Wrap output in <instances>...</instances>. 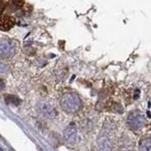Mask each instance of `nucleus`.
<instances>
[{
	"label": "nucleus",
	"mask_w": 151,
	"mask_h": 151,
	"mask_svg": "<svg viewBox=\"0 0 151 151\" xmlns=\"http://www.w3.org/2000/svg\"><path fill=\"white\" fill-rule=\"evenodd\" d=\"M60 105L63 110L67 113H74L81 107V101L78 96L75 93H66L60 97Z\"/></svg>",
	"instance_id": "nucleus-1"
},
{
	"label": "nucleus",
	"mask_w": 151,
	"mask_h": 151,
	"mask_svg": "<svg viewBox=\"0 0 151 151\" xmlns=\"http://www.w3.org/2000/svg\"><path fill=\"white\" fill-rule=\"evenodd\" d=\"M17 50V42L9 38L0 39V58L9 59L13 57Z\"/></svg>",
	"instance_id": "nucleus-2"
},
{
	"label": "nucleus",
	"mask_w": 151,
	"mask_h": 151,
	"mask_svg": "<svg viewBox=\"0 0 151 151\" xmlns=\"http://www.w3.org/2000/svg\"><path fill=\"white\" fill-rule=\"evenodd\" d=\"M127 125L132 130H139L142 127H144L145 124V119L144 114L139 111H131L127 116Z\"/></svg>",
	"instance_id": "nucleus-3"
},
{
	"label": "nucleus",
	"mask_w": 151,
	"mask_h": 151,
	"mask_svg": "<svg viewBox=\"0 0 151 151\" xmlns=\"http://www.w3.org/2000/svg\"><path fill=\"white\" fill-rule=\"evenodd\" d=\"M15 25V18L9 14H1L0 15V30L8 31Z\"/></svg>",
	"instance_id": "nucleus-4"
},
{
	"label": "nucleus",
	"mask_w": 151,
	"mask_h": 151,
	"mask_svg": "<svg viewBox=\"0 0 151 151\" xmlns=\"http://www.w3.org/2000/svg\"><path fill=\"white\" fill-rule=\"evenodd\" d=\"M63 137L66 142L74 144L77 141V127L74 124H70L63 131Z\"/></svg>",
	"instance_id": "nucleus-5"
},
{
	"label": "nucleus",
	"mask_w": 151,
	"mask_h": 151,
	"mask_svg": "<svg viewBox=\"0 0 151 151\" xmlns=\"http://www.w3.org/2000/svg\"><path fill=\"white\" fill-rule=\"evenodd\" d=\"M41 111H42V113L45 114V116L48 117V118H54L55 115H56L54 109L52 108L51 106H49L48 104H46V103L42 104V106H41Z\"/></svg>",
	"instance_id": "nucleus-6"
},
{
	"label": "nucleus",
	"mask_w": 151,
	"mask_h": 151,
	"mask_svg": "<svg viewBox=\"0 0 151 151\" xmlns=\"http://www.w3.org/2000/svg\"><path fill=\"white\" fill-rule=\"evenodd\" d=\"M98 148L99 151H111V142L106 138H100L98 141Z\"/></svg>",
	"instance_id": "nucleus-7"
},
{
	"label": "nucleus",
	"mask_w": 151,
	"mask_h": 151,
	"mask_svg": "<svg viewBox=\"0 0 151 151\" xmlns=\"http://www.w3.org/2000/svg\"><path fill=\"white\" fill-rule=\"evenodd\" d=\"M140 151H151V140L148 137L141 139L139 142Z\"/></svg>",
	"instance_id": "nucleus-8"
},
{
	"label": "nucleus",
	"mask_w": 151,
	"mask_h": 151,
	"mask_svg": "<svg viewBox=\"0 0 151 151\" xmlns=\"http://www.w3.org/2000/svg\"><path fill=\"white\" fill-rule=\"evenodd\" d=\"M23 5L24 0H13L9 5L7 4V8L9 9V12H16L23 7Z\"/></svg>",
	"instance_id": "nucleus-9"
},
{
	"label": "nucleus",
	"mask_w": 151,
	"mask_h": 151,
	"mask_svg": "<svg viewBox=\"0 0 151 151\" xmlns=\"http://www.w3.org/2000/svg\"><path fill=\"white\" fill-rule=\"evenodd\" d=\"M9 67L7 64H5L2 61H0V73H6L8 72Z\"/></svg>",
	"instance_id": "nucleus-10"
},
{
	"label": "nucleus",
	"mask_w": 151,
	"mask_h": 151,
	"mask_svg": "<svg viewBox=\"0 0 151 151\" xmlns=\"http://www.w3.org/2000/svg\"><path fill=\"white\" fill-rule=\"evenodd\" d=\"M6 8H7V2L4 1V0H0V15L6 9Z\"/></svg>",
	"instance_id": "nucleus-11"
},
{
	"label": "nucleus",
	"mask_w": 151,
	"mask_h": 151,
	"mask_svg": "<svg viewBox=\"0 0 151 151\" xmlns=\"http://www.w3.org/2000/svg\"><path fill=\"white\" fill-rule=\"evenodd\" d=\"M4 87H5V83H4V81H3V79L0 78V90L4 89Z\"/></svg>",
	"instance_id": "nucleus-12"
},
{
	"label": "nucleus",
	"mask_w": 151,
	"mask_h": 151,
	"mask_svg": "<svg viewBox=\"0 0 151 151\" xmlns=\"http://www.w3.org/2000/svg\"><path fill=\"white\" fill-rule=\"evenodd\" d=\"M0 151H3V149H2L1 147H0Z\"/></svg>",
	"instance_id": "nucleus-13"
}]
</instances>
